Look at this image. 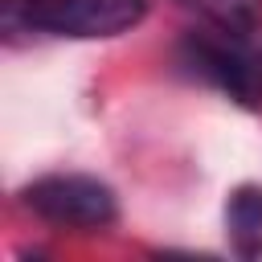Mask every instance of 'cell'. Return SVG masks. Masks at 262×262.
Masks as SVG:
<instances>
[{
    "label": "cell",
    "instance_id": "cell-1",
    "mask_svg": "<svg viewBox=\"0 0 262 262\" xmlns=\"http://www.w3.org/2000/svg\"><path fill=\"white\" fill-rule=\"evenodd\" d=\"M147 16V0H0V29L49 37H119Z\"/></svg>",
    "mask_w": 262,
    "mask_h": 262
},
{
    "label": "cell",
    "instance_id": "cell-4",
    "mask_svg": "<svg viewBox=\"0 0 262 262\" xmlns=\"http://www.w3.org/2000/svg\"><path fill=\"white\" fill-rule=\"evenodd\" d=\"M225 233L242 258L262 254V184H237L225 201Z\"/></svg>",
    "mask_w": 262,
    "mask_h": 262
},
{
    "label": "cell",
    "instance_id": "cell-5",
    "mask_svg": "<svg viewBox=\"0 0 262 262\" xmlns=\"http://www.w3.org/2000/svg\"><path fill=\"white\" fill-rule=\"evenodd\" d=\"M213 29H262V0H180Z\"/></svg>",
    "mask_w": 262,
    "mask_h": 262
},
{
    "label": "cell",
    "instance_id": "cell-2",
    "mask_svg": "<svg viewBox=\"0 0 262 262\" xmlns=\"http://www.w3.org/2000/svg\"><path fill=\"white\" fill-rule=\"evenodd\" d=\"M180 66L242 106H262V29H192L180 41Z\"/></svg>",
    "mask_w": 262,
    "mask_h": 262
},
{
    "label": "cell",
    "instance_id": "cell-3",
    "mask_svg": "<svg viewBox=\"0 0 262 262\" xmlns=\"http://www.w3.org/2000/svg\"><path fill=\"white\" fill-rule=\"evenodd\" d=\"M20 205L37 213L41 221L66 225V229H102L119 217V201L111 184L94 176H78V172H57V176H41L25 184Z\"/></svg>",
    "mask_w": 262,
    "mask_h": 262
}]
</instances>
